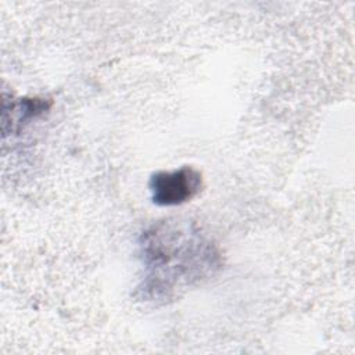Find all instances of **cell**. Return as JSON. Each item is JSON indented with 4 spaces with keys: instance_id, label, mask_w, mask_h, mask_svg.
I'll return each instance as SVG.
<instances>
[{
    "instance_id": "1",
    "label": "cell",
    "mask_w": 355,
    "mask_h": 355,
    "mask_svg": "<svg viewBox=\"0 0 355 355\" xmlns=\"http://www.w3.org/2000/svg\"><path fill=\"white\" fill-rule=\"evenodd\" d=\"M139 244L146 272L137 293L144 301L166 302L222 268L218 245L189 219L159 220Z\"/></svg>"
},
{
    "instance_id": "3",
    "label": "cell",
    "mask_w": 355,
    "mask_h": 355,
    "mask_svg": "<svg viewBox=\"0 0 355 355\" xmlns=\"http://www.w3.org/2000/svg\"><path fill=\"white\" fill-rule=\"evenodd\" d=\"M53 101L44 97H24L8 101L4 96L3 101V126L10 123V133L19 130L24 123L42 116L51 107Z\"/></svg>"
},
{
    "instance_id": "2",
    "label": "cell",
    "mask_w": 355,
    "mask_h": 355,
    "mask_svg": "<svg viewBox=\"0 0 355 355\" xmlns=\"http://www.w3.org/2000/svg\"><path fill=\"white\" fill-rule=\"evenodd\" d=\"M202 187V175L191 165H183L173 171H158L153 173L148 180L151 200L161 207L187 202L194 198Z\"/></svg>"
}]
</instances>
